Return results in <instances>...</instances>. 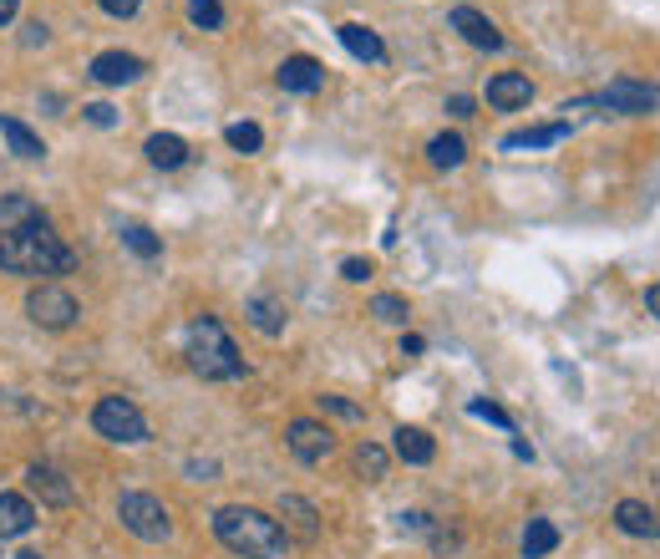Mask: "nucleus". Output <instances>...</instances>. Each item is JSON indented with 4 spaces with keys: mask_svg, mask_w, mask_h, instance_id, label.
Returning <instances> with one entry per match:
<instances>
[{
    "mask_svg": "<svg viewBox=\"0 0 660 559\" xmlns=\"http://www.w3.org/2000/svg\"><path fill=\"white\" fill-rule=\"evenodd\" d=\"M15 11H21V0H0V26H11Z\"/></svg>",
    "mask_w": 660,
    "mask_h": 559,
    "instance_id": "obj_37",
    "label": "nucleus"
},
{
    "mask_svg": "<svg viewBox=\"0 0 660 559\" xmlns=\"http://www.w3.org/2000/svg\"><path fill=\"white\" fill-rule=\"evenodd\" d=\"M646 310H650V316H656V321H660V285H650V290H646Z\"/></svg>",
    "mask_w": 660,
    "mask_h": 559,
    "instance_id": "obj_38",
    "label": "nucleus"
},
{
    "mask_svg": "<svg viewBox=\"0 0 660 559\" xmlns=\"http://www.w3.org/2000/svg\"><path fill=\"white\" fill-rule=\"evenodd\" d=\"M26 484L41 493V503H51V509H67V503L76 499V488L67 484V473L46 468V463H36V468H26Z\"/></svg>",
    "mask_w": 660,
    "mask_h": 559,
    "instance_id": "obj_17",
    "label": "nucleus"
},
{
    "mask_svg": "<svg viewBox=\"0 0 660 559\" xmlns=\"http://www.w3.org/2000/svg\"><path fill=\"white\" fill-rule=\"evenodd\" d=\"M559 549V530L549 524V519H528L524 530V559H543Z\"/></svg>",
    "mask_w": 660,
    "mask_h": 559,
    "instance_id": "obj_23",
    "label": "nucleus"
},
{
    "mask_svg": "<svg viewBox=\"0 0 660 559\" xmlns=\"http://www.w3.org/2000/svg\"><path fill=\"white\" fill-rule=\"evenodd\" d=\"M340 275L351 280V285H361V280H371V260H346V265H340Z\"/></svg>",
    "mask_w": 660,
    "mask_h": 559,
    "instance_id": "obj_34",
    "label": "nucleus"
},
{
    "mask_svg": "<svg viewBox=\"0 0 660 559\" xmlns=\"http://www.w3.org/2000/svg\"><path fill=\"white\" fill-rule=\"evenodd\" d=\"M0 138L11 143V153H15V158H31V163H36V158H46V143H41V138H36V133H31V128H26V122H21V118H0Z\"/></svg>",
    "mask_w": 660,
    "mask_h": 559,
    "instance_id": "obj_22",
    "label": "nucleus"
},
{
    "mask_svg": "<svg viewBox=\"0 0 660 559\" xmlns=\"http://www.w3.org/2000/svg\"><path fill=\"white\" fill-rule=\"evenodd\" d=\"M463 158H468V143L457 133H437L427 143V163H432V168H457Z\"/></svg>",
    "mask_w": 660,
    "mask_h": 559,
    "instance_id": "obj_24",
    "label": "nucleus"
},
{
    "mask_svg": "<svg viewBox=\"0 0 660 559\" xmlns=\"http://www.w3.org/2000/svg\"><path fill=\"white\" fill-rule=\"evenodd\" d=\"M285 442H290V453L300 457V463H325V457L336 453V432L325 423H315V417H295Z\"/></svg>",
    "mask_w": 660,
    "mask_h": 559,
    "instance_id": "obj_8",
    "label": "nucleus"
},
{
    "mask_svg": "<svg viewBox=\"0 0 660 559\" xmlns=\"http://www.w3.org/2000/svg\"><path fill=\"white\" fill-rule=\"evenodd\" d=\"M447 112H453V118H472V97H453V103H447Z\"/></svg>",
    "mask_w": 660,
    "mask_h": 559,
    "instance_id": "obj_35",
    "label": "nucleus"
},
{
    "mask_svg": "<svg viewBox=\"0 0 660 559\" xmlns=\"http://www.w3.org/2000/svg\"><path fill=\"white\" fill-rule=\"evenodd\" d=\"M118 519H122V530H128L132 539H143V545H163V539L173 534V519H168V509H163L153 493H122Z\"/></svg>",
    "mask_w": 660,
    "mask_h": 559,
    "instance_id": "obj_4",
    "label": "nucleus"
},
{
    "mask_svg": "<svg viewBox=\"0 0 660 559\" xmlns=\"http://www.w3.org/2000/svg\"><path fill=\"white\" fill-rule=\"evenodd\" d=\"M26 316L41 325V331H67L82 310H76L72 290H61V285H36V290L26 295Z\"/></svg>",
    "mask_w": 660,
    "mask_h": 559,
    "instance_id": "obj_6",
    "label": "nucleus"
},
{
    "mask_svg": "<svg viewBox=\"0 0 660 559\" xmlns=\"http://www.w3.org/2000/svg\"><path fill=\"white\" fill-rule=\"evenodd\" d=\"M92 427L112 442H147V417L128 397H103L92 407Z\"/></svg>",
    "mask_w": 660,
    "mask_h": 559,
    "instance_id": "obj_5",
    "label": "nucleus"
},
{
    "mask_svg": "<svg viewBox=\"0 0 660 559\" xmlns=\"http://www.w3.org/2000/svg\"><path fill=\"white\" fill-rule=\"evenodd\" d=\"M26 46H46V26H41V21H31V26H26Z\"/></svg>",
    "mask_w": 660,
    "mask_h": 559,
    "instance_id": "obj_36",
    "label": "nucleus"
},
{
    "mask_svg": "<svg viewBox=\"0 0 660 559\" xmlns=\"http://www.w3.org/2000/svg\"><path fill=\"white\" fill-rule=\"evenodd\" d=\"M533 103V82L524 72H503L488 82V107H499V112H514V107H528Z\"/></svg>",
    "mask_w": 660,
    "mask_h": 559,
    "instance_id": "obj_14",
    "label": "nucleus"
},
{
    "mask_svg": "<svg viewBox=\"0 0 660 559\" xmlns=\"http://www.w3.org/2000/svg\"><path fill=\"white\" fill-rule=\"evenodd\" d=\"M422 346H427L422 336H407V341H401V356H422Z\"/></svg>",
    "mask_w": 660,
    "mask_h": 559,
    "instance_id": "obj_39",
    "label": "nucleus"
},
{
    "mask_svg": "<svg viewBox=\"0 0 660 559\" xmlns=\"http://www.w3.org/2000/svg\"><path fill=\"white\" fill-rule=\"evenodd\" d=\"M214 534H219L224 549H235V555H244V559H285V549H290L285 524L260 514V509H244V503L219 509V514H214Z\"/></svg>",
    "mask_w": 660,
    "mask_h": 559,
    "instance_id": "obj_2",
    "label": "nucleus"
},
{
    "mask_svg": "<svg viewBox=\"0 0 660 559\" xmlns=\"http://www.w3.org/2000/svg\"><path fill=\"white\" fill-rule=\"evenodd\" d=\"M15 559H41V555H36V549H26V555H15Z\"/></svg>",
    "mask_w": 660,
    "mask_h": 559,
    "instance_id": "obj_40",
    "label": "nucleus"
},
{
    "mask_svg": "<svg viewBox=\"0 0 660 559\" xmlns=\"http://www.w3.org/2000/svg\"><path fill=\"white\" fill-rule=\"evenodd\" d=\"M143 153H147L153 168H183V163H189V143H183L178 133H153Z\"/></svg>",
    "mask_w": 660,
    "mask_h": 559,
    "instance_id": "obj_21",
    "label": "nucleus"
},
{
    "mask_svg": "<svg viewBox=\"0 0 660 559\" xmlns=\"http://www.w3.org/2000/svg\"><path fill=\"white\" fill-rule=\"evenodd\" d=\"M392 448H396V457H401V463H411V468H422V463H432V457H437V442L427 438L422 427H396L392 432Z\"/></svg>",
    "mask_w": 660,
    "mask_h": 559,
    "instance_id": "obj_19",
    "label": "nucleus"
},
{
    "mask_svg": "<svg viewBox=\"0 0 660 559\" xmlns=\"http://www.w3.org/2000/svg\"><path fill=\"white\" fill-rule=\"evenodd\" d=\"M321 402V413H331V417H346V423H361V407H356V402H346V397H331V392H325V397H315Z\"/></svg>",
    "mask_w": 660,
    "mask_h": 559,
    "instance_id": "obj_30",
    "label": "nucleus"
},
{
    "mask_svg": "<svg viewBox=\"0 0 660 559\" xmlns=\"http://www.w3.org/2000/svg\"><path fill=\"white\" fill-rule=\"evenodd\" d=\"M82 118H87L92 128H118V112H112L107 103H87L82 107Z\"/></svg>",
    "mask_w": 660,
    "mask_h": 559,
    "instance_id": "obj_31",
    "label": "nucleus"
},
{
    "mask_svg": "<svg viewBox=\"0 0 660 559\" xmlns=\"http://www.w3.org/2000/svg\"><path fill=\"white\" fill-rule=\"evenodd\" d=\"M468 413H472V417H483V423H499V427H514V417L503 413V407H493V402H472Z\"/></svg>",
    "mask_w": 660,
    "mask_h": 559,
    "instance_id": "obj_32",
    "label": "nucleus"
},
{
    "mask_svg": "<svg viewBox=\"0 0 660 559\" xmlns=\"http://www.w3.org/2000/svg\"><path fill=\"white\" fill-rule=\"evenodd\" d=\"M279 87L285 92H300V97H305V92H321L325 87V67L315 57H285L279 61Z\"/></svg>",
    "mask_w": 660,
    "mask_h": 559,
    "instance_id": "obj_11",
    "label": "nucleus"
},
{
    "mask_svg": "<svg viewBox=\"0 0 660 559\" xmlns=\"http://www.w3.org/2000/svg\"><path fill=\"white\" fill-rule=\"evenodd\" d=\"M224 143L235 147V153H260L264 133L254 128V122H229V128H224Z\"/></svg>",
    "mask_w": 660,
    "mask_h": 559,
    "instance_id": "obj_26",
    "label": "nucleus"
},
{
    "mask_svg": "<svg viewBox=\"0 0 660 559\" xmlns=\"http://www.w3.org/2000/svg\"><path fill=\"white\" fill-rule=\"evenodd\" d=\"M453 31H463V41L478 46V51H503V31L483 11H472V5H457L453 11Z\"/></svg>",
    "mask_w": 660,
    "mask_h": 559,
    "instance_id": "obj_9",
    "label": "nucleus"
},
{
    "mask_svg": "<svg viewBox=\"0 0 660 559\" xmlns=\"http://www.w3.org/2000/svg\"><path fill=\"white\" fill-rule=\"evenodd\" d=\"M356 468L367 473V478H382V473H386V453L376 448V442H361V448H356Z\"/></svg>",
    "mask_w": 660,
    "mask_h": 559,
    "instance_id": "obj_29",
    "label": "nucleus"
},
{
    "mask_svg": "<svg viewBox=\"0 0 660 559\" xmlns=\"http://www.w3.org/2000/svg\"><path fill=\"white\" fill-rule=\"evenodd\" d=\"M244 316H250V325L260 331V336H279L285 331V321H290V310H285V300L269 290L250 295V306H244Z\"/></svg>",
    "mask_w": 660,
    "mask_h": 559,
    "instance_id": "obj_15",
    "label": "nucleus"
},
{
    "mask_svg": "<svg viewBox=\"0 0 660 559\" xmlns=\"http://www.w3.org/2000/svg\"><path fill=\"white\" fill-rule=\"evenodd\" d=\"M569 133H574L569 118H559V122H539V128H518V133L503 138V153H524V147H554V143H564Z\"/></svg>",
    "mask_w": 660,
    "mask_h": 559,
    "instance_id": "obj_16",
    "label": "nucleus"
},
{
    "mask_svg": "<svg viewBox=\"0 0 660 559\" xmlns=\"http://www.w3.org/2000/svg\"><path fill=\"white\" fill-rule=\"evenodd\" d=\"M97 5H103L107 15H118V21H128V15H137V5H143V0H97Z\"/></svg>",
    "mask_w": 660,
    "mask_h": 559,
    "instance_id": "obj_33",
    "label": "nucleus"
},
{
    "mask_svg": "<svg viewBox=\"0 0 660 559\" xmlns=\"http://www.w3.org/2000/svg\"><path fill=\"white\" fill-rule=\"evenodd\" d=\"M31 524H36L31 499H21V493H0V539H21V534H31Z\"/></svg>",
    "mask_w": 660,
    "mask_h": 559,
    "instance_id": "obj_18",
    "label": "nucleus"
},
{
    "mask_svg": "<svg viewBox=\"0 0 660 559\" xmlns=\"http://www.w3.org/2000/svg\"><path fill=\"white\" fill-rule=\"evenodd\" d=\"M189 21L199 31H219L224 26V5L219 0H189Z\"/></svg>",
    "mask_w": 660,
    "mask_h": 559,
    "instance_id": "obj_28",
    "label": "nucleus"
},
{
    "mask_svg": "<svg viewBox=\"0 0 660 559\" xmlns=\"http://www.w3.org/2000/svg\"><path fill=\"white\" fill-rule=\"evenodd\" d=\"M279 519L295 530L300 545H315V539H321V514H315V503L300 499V493H285V499H279Z\"/></svg>",
    "mask_w": 660,
    "mask_h": 559,
    "instance_id": "obj_13",
    "label": "nucleus"
},
{
    "mask_svg": "<svg viewBox=\"0 0 660 559\" xmlns=\"http://www.w3.org/2000/svg\"><path fill=\"white\" fill-rule=\"evenodd\" d=\"M340 46H346L356 61H386L382 36L371 26H361V21H346V26H340Z\"/></svg>",
    "mask_w": 660,
    "mask_h": 559,
    "instance_id": "obj_20",
    "label": "nucleus"
},
{
    "mask_svg": "<svg viewBox=\"0 0 660 559\" xmlns=\"http://www.w3.org/2000/svg\"><path fill=\"white\" fill-rule=\"evenodd\" d=\"M595 107L615 112V118H646V112L660 107V92L646 87V82H610V87L595 97Z\"/></svg>",
    "mask_w": 660,
    "mask_h": 559,
    "instance_id": "obj_7",
    "label": "nucleus"
},
{
    "mask_svg": "<svg viewBox=\"0 0 660 559\" xmlns=\"http://www.w3.org/2000/svg\"><path fill=\"white\" fill-rule=\"evenodd\" d=\"M147 67L143 57H132V51H103V57L92 61V76L103 82V87H128V82H137Z\"/></svg>",
    "mask_w": 660,
    "mask_h": 559,
    "instance_id": "obj_10",
    "label": "nucleus"
},
{
    "mask_svg": "<svg viewBox=\"0 0 660 559\" xmlns=\"http://www.w3.org/2000/svg\"><path fill=\"white\" fill-rule=\"evenodd\" d=\"M0 270H11V275H67L72 270V250L57 239L41 209L21 193L0 199Z\"/></svg>",
    "mask_w": 660,
    "mask_h": 559,
    "instance_id": "obj_1",
    "label": "nucleus"
},
{
    "mask_svg": "<svg viewBox=\"0 0 660 559\" xmlns=\"http://www.w3.org/2000/svg\"><path fill=\"white\" fill-rule=\"evenodd\" d=\"M189 367L208 382H239L244 377V356L219 325V316H199L189 325Z\"/></svg>",
    "mask_w": 660,
    "mask_h": 559,
    "instance_id": "obj_3",
    "label": "nucleus"
},
{
    "mask_svg": "<svg viewBox=\"0 0 660 559\" xmlns=\"http://www.w3.org/2000/svg\"><path fill=\"white\" fill-rule=\"evenodd\" d=\"M122 245H128L137 260H158L163 254V239L153 235V229H143V224H128V229H122Z\"/></svg>",
    "mask_w": 660,
    "mask_h": 559,
    "instance_id": "obj_25",
    "label": "nucleus"
},
{
    "mask_svg": "<svg viewBox=\"0 0 660 559\" xmlns=\"http://www.w3.org/2000/svg\"><path fill=\"white\" fill-rule=\"evenodd\" d=\"M371 316H376V321H386V325H407V300H401V295H376V300H371Z\"/></svg>",
    "mask_w": 660,
    "mask_h": 559,
    "instance_id": "obj_27",
    "label": "nucleus"
},
{
    "mask_svg": "<svg viewBox=\"0 0 660 559\" xmlns=\"http://www.w3.org/2000/svg\"><path fill=\"white\" fill-rule=\"evenodd\" d=\"M615 524H620V534H631V539H660V514L640 499H620Z\"/></svg>",
    "mask_w": 660,
    "mask_h": 559,
    "instance_id": "obj_12",
    "label": "nucleus"
}]
</instances>
